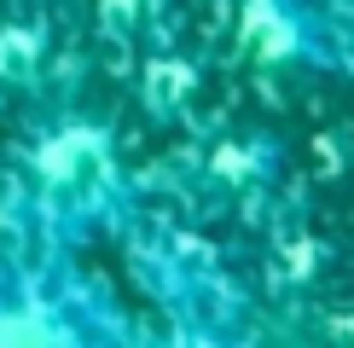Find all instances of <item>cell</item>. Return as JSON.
I'll return each instance as SVG.
<instances>
[{
	"label": "cell",
	"instance_id": "1",
	"mask_svg": "<svg viewBox=\"0 0 354 348\" xmlns=\"http://www.w3.org/2000/svg\"><path fill=\"white\" fill-rule=\"evenodd\" d=\"M24 168H29V192H35V203H47V215L87 221L116 192V139H111V128L70 116V122L47 128L29 145Z\"/></svg>",
	"mask_w": 354,
	"mask_h": 348
},
{
	"label": "cell",
	"instance_id": "3",
	"mask_svg": "<svg viewBox=\"0 0 354 348\" xmlns=\"http://www.w3.org/2000/svg\"><path fill=\"white\" fill-rule=\"evenodd\" d=\"M239 23L250 47L273 64H326V23L308 0H239Z\"/></svg>",
	"mask_w": 354,
	"mask_h": 348
},
{
	"label": "cell",
	"instance_id": "2",
	"mask_svg": "<svg viewBox=\"0 0 354 348\" xmlns=\"http://www.w3.org/2000/svg\"><path fill=\"white\" fill-rule=\"evenodd\" d=\"M111 337H122V325L82 290L35 273H0V348H93Z\"/></svg>",
	"mask_w": 354,
	"mask_h": 348
}]
</instances>
